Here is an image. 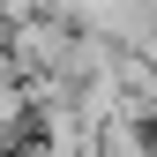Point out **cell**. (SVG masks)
Instances as JSON below:
<instances>
[{"mask_svg": "<svg viewBox=\"0 0 157 157\" xmlns=\"http://www.w3.org/2000/svg\"><path fill=\"white\" fill-rule=\"evenodd\" d=\"M150 150H157L150 120H105L97 127V157H150Z\"/></svg>", "mask_w": 157, "mask_h": 157, "instance_id": "1", "label": "cell"}]
</instances>
